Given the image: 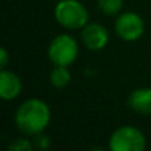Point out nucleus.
<instances>
[{"label":"nucleus","instance_id":"obj_11","mask_svg":"<svg viewBox=\"0 0 151 151\" xmlns=\"http://www.w3.org/2000/svg\"><path fill=\"white\" fill-rule=\"evenodd\" d=\"M8 150L9 151H31L33 150V144L28 139L18 138V139H15L14 142H11L8 145Z\"/></svg>","mask_w":151,"mask_h":151},{"label":"nucleus","instance_id":"obj_3","mask_svg":"<svg viewBox=\"0 0 151 151\" xmlns=\"http://www.w3.org/2000/svg\"><path fill=\"white\" fill-rule=\"evenodd\" d=\"M108 147L111 151H144L147 139L138 127L120 126L111 133Z\"/></svg>","mask_w":151,"mask_h":151},{"label":"nucleus","instance_id":"obj_6","mask_svg":"<svg viewBox=\"0 0 151 151\" xmlns=\"http://www.w3.org/2000/svg\"><path fill=\"white\" fill-rule=\"evenodd\" d=\"M82 42L89 50H101L108 43V31L98 22H88L82 28Z\"/></svg>","mask_w":151,"mask_h":151},{"label":"nucleus","instance_id":"obj_1","mask_svg":"<svg viewBox=\"0 0 151 151\" xmlns=\"http://www.w3.org/2000/svg\"><path fill=\"white\" fill-rule=\"evenodd\" d=\"M49 122L50 108L39 98H30L24 101L15 113L17 127L25 135H40L47 127Z\"/></svg>","mask_w":151,"mask_h":151},{"label":"nucleus","instance_id":"obj_2","mask_svg":"<svg viewBox=\"0 0 151 151\" xmlns=\"http://www.w3.org/2000/svg\"><path fill=\"white\" fill-rule=\"evenodd\" d=\"M53 15L56 22L67 30H82L89 21V12L80 0H59Z\"/></svg>","mask_w":151,"mask_h":151},{"label":"nucleus","instance_id":"obj_10","mask_svg":"<svg viewBox=\"0 0 151 151\" xmlns=\"http://www.w3.org/2000/svg\"><path fill=\"white\" fill-rule=\"evenodd\" d=\"M98 6L105 15H119L123 8V0H98Z\"/></svg>","mask_w":151,"mask_h":151},{"label":"nucleus","instance_id":"obj_8","mask_svg":"<svg viewBox=\"0 0 151 151\" xmlns=\"http://www.w3.org/2000/svg\"><path fill=\"white\" fill-rule=\"evenodd\" d=\"M127 105L138 114L151 116V88L135 89L127 98Z\"/></svg>","mask_w":151,"mask_h":151},{"label":"nucleus","instance_id":"obj_5","mask_svg":"<svg viewBox=\"0 0 151 151\" xmlns=\"http://www.w3.org/2000/svg\"><path fill=\"white\" fill-rule=\"evenodd\" d=\"M116 34L124 42H135L138 40L145 30V24L142 18L135 12H123L117 17L114 22Z\"/></svg>","mask_w":151,"mask_h":151},{"label":"nucleus","instance_id":"obj_7","mask_svg":"<svg viewBox=\"0 0 151 151\" xmlns=\"http://www.w3.org/2000/svg\"><path fill=\"white\" fill-rule=\"evenodd\" d=\"M22 91V82L14 71L2 70L0 71V96L5 101L15 99Z\"/></svg>","mask_w":151,"mask_h":151},{"label":"nucleus","instance_id":"obj_9","mask_svg":"<svg viewBox=\"0 0 151 151\" xmlns=\"http://www.w3.org/2000/svg\"><path fill=\"white\" fill-rule=\"evenodd\" d=\"M50 83L53 88L56 89H62L65 86L70 85L71 82V73L68 70V67L64 65H55V68L50 71Z\"/></svg>","mask_w":151,"mask_h":151},{"label":"nucleus","instance_id":"obj_4","mask_svg":"<svg viewBox=\"0 0 151 151\" xmlns=\"http://www.w3.org/2000/svg\"><path fill=\"white\" fill-rule=\"evenodd\" d=\"M47 56L53 65L70 67L79 56V45L70 34H58L47 47Z\"/></svg>","mask_w":151,"mask_h":151},{"label":"nucleus","instance_id":"obj_12","mask_svg":"<svg viewBox=\"0 0 151 151\" xmlns=\"http://www.w3.org/2000/svg\"><path fill=\"white\" fill-rule=\"evenodd\" d=\"M8 61H9L8 50H6L5 47H2V49H0V67H2V70H5V68H6Z\"/></svg>","mask_w":151,"mask_h":151}]
</instances>
